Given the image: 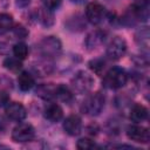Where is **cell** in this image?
Returning <instances> with one entry per match:
<instances>
[{
    "label": "cell",
    "instance_id": "83f0119b",
    "mask_svg": "<svg viewBox=\"0 0 150 150\" xmlns=\"http://www.w3.org/2000/svg\"><path fill=\"white\" fill-rule=\"evenodd\" d=\"M30 0H15V4L18 7H21V8H25L29 5Z\"/></svg>",
    "mask_w": 150,
    "mask_h": 150
},
{
    "label": "cell",
    "instance_id": "484cf974",
    "mask_svg": "<svg viewBox=\"0 0 150 150\" xmlns=\"http://www.w3.org/2000/svg\"><path fill=\"white\" fill-rule=\"evenodd\" d=\"M61 2H62V0H42L43 7L50 9V11H54V9L59 8Z\"/></svg>",
    "mask_w": 150,
    "mask_h": 150
},
{
    "label": "cell",
    "instance_id": "2e32d148",
    "mask_svg": "<svg viewBox=\"0 0 150 150\" xmlns=\"http://www.w3.org/2000/svg\"><path fill=\"white\" fill-rule=\"evenodd\" d=\"M55 89H56V86H53L52 83H49V84H41L36 89V94L40 97H42L43 100H50V98L55 97Z\"/></svg>",
    "mask_w": 150,
    "mask_h": 150
},
{
    "label": "cell",
    "instance_id": "7a4b0ae2",
    "mask_svg": "<svg viewBox=\"0 0 150 150\" xmlns=\"http://www.w3.org/2000/svg\"><path fill=\"white\" fill-rule=\"evenodd\" d=\"M128 75L124 69L120 67H112L103 75V86L109 89H120L125 86Z\"/></svg>",
    "mask_w": 150,
    "mask_h": 150
},
{
    "label": "cell",
    "instance_id": "e0dca14e",
    "mask_svg": "<svg viewBox=\"0 0 150 150\" xmlns=\"http://www.w3.org/2000/svg\"><path fill=\"white\" fill-rule=\"evenodd\" d=\"M55 97H57L59 100H61L66 103H69L73 100V93L64 84H59V86H56V89H55Z\"/></svg>",
    "mask_w": 150,
    "mask_h": 150
},
{
    "label": "cell",
    "instance_id": "277c9868",
    "mask_svg": "<svg viewBox=\"0 0 150 150\" xmlns=\"http://www.w3.org/2000/svg\"><path fill=\"white\" fill-rule=\"evenodd\" d=\"M70 84L74 91H76L77 94H87L94 86V79L88 73L80 70L73 76V79L70 80Z\"/></svg>",
    "mask_w": 150,
    "mask_h": 150
},
{
    "label": "cell",
    "instance_id": "9a60e30c",
    "mask_svg": "<svg viewBox=\"0 0 150 150\" xmlns=\"http://www.w3.org/2000/svg\"><path fill=\"white\" fill-rule=\"evenodd\" d=\"M18 84H19V88L22 90V91H28L30 90L35 82H34V77L28 73V71H22L19 76H18Z\"/></svg>",
    "mask_w": 150,
    "mask_h": 150
},
{
    "label": "cell",
    "instance_id": "d4e9b609",
    "mask_svg": "<svg viewBox=\"0 0 150 150\" xmlns=\"http://www.w3.org/2000/svg\"><path fill=\"white\" fill-rule=\"evenodd\" d=\"M13 34L18 38V39H25L28 35V30L22 26V25H16L13 28Z\"/></svg>",
    "mask_w": 150,
    "mask_h": 150
},
{
    "label": "cell",
    "instance_id": "4316f807",
    "mask_svg": "<svg viewBox=\"0 0 150 150\" xmlns=\"http://www.w3.org/2000/svg\"><path fill=\"white\" fill-rule=\"evenodd\" d=\"M9 103V95L7 91L0 90V107H5Z\"/></svg>",
    "mask_w": 150,
    "mask_h": 150
},
{
    "label": "cell",
    "instance_id": "f1b7e54d",
    "mask_svg": "<svg viewBox=\"0 0 150 150\" xmlns=\"http://www.w3.org/2000/svg\"><path fill=\"white\" fill-rule=\"evenodd\" d=\"M70 1H73V2H75V4H81V2H83V1H86V0H70Z\"/></svg>",
    "mask_w": 150,
    "mask_h": 150
},
{
    "label": "cell",
    "instance_id": "5bb4252c",
    "mask_svg": "<svg viewBox=\"0 0 150 150\" xmlns=\"http://www.w3.org/2000/svg\"><path fill=\"white\" fill-rule=\"evenodd\" d=\"M148 109L142 105V104H135L131 110H130V118L131 121L138 123V122H143L148 118Z\"/></svg>",
    "mask_w": 150,
    "mask_h": 150
},
{
    "label": "cell",
    "instance_id": "3957f363",
    "mask_svg": "<svg viewBox=\"0 0 150 150\" xmlns=\"http://www.w3.org/2000/svg\"><path fill=\"white\" fill-rule=\"evenodd\" d=\"M104 96L100 93V91H96L94 94H90L82 103V111L86 112L87 115H90V116H97L104 108Z\"/></svg>",
    "mask_w": 150,
    "mask_h": 150
},
{
    "label": "cell",
    "instance_id": "9c48e42d",
    "mask_svg": "<svg viewBox=\"0 0 150 150\" xmlns=\"http://www.w3.org/2000/svg\"><path fill=\"white\" fill-rule=\"evenodd\" d=\"M6 115L8 118L13 120V121H22L26 118L27 116V111H26V108L19 103V102H12V103H8L6 105Z\"/></svg>",
    "mask_w": 150,
    "mask_h": 150
},
{
    "label": "cell",
    "instance_id": "cb8c5ba5",
    "mask_svg": "<svg viewBox=\"0 0 150 150\" xmlns=\"http://www.w3.org/2000/svg\"><path fill=\"white\" fill-rule=\"evenodd\" d=\"M76 146H77V149H80V150H86V149H94V148L96 146V144H95V142H94L93 139H90V138H81V139L77 141Z\"/></svg>",
    "mask_w": 150,
    "mask_h": 150
},
{
    "label": "cell",
    "instance_id": "8992f818",
    "mask_svg": "<svg viewBox=\"0 0 150 150\" xmlns=\"http://www.w3.org/2000/svg\"><path fill=\"white\" fill-rule=\"evenodd\" d=\"M127 52V42L121 36H115L110 43L107 47L105 50V55L110 59V60H120L121 57L124 56Z\"/></svg>",
    "mask_w": 150,
    "mask_h": 150
},
{
    "label": "cell",
    "instance_id": "f546056e",
    "mask_svg": "<svg viewBox=\"0 0 150 150\" xmlns=\"http://www.w3.org/2000/svg\"><path fill=\"white\" fill-rule=\"evenodd\" d=\"M0 149H9L7 145H5V144H0Z\"/></svg>",
    "mask_w": 150,
    "mask_h": 150
},
{
    "label": "cell",
    "instance_id": "6da1fadb",
    "mask_svg": "<svg viewBox=\"0 0 150 150\" xmlns=\"http://www.w3.org/2000/svg\"><path fill=\"white\" fill-rule=\"evenodd\" d=\"M39 53L47 60L59 57L62 52L61 41L56 36H46L36 46Z\"/></svg>",
    "mask_w": 150,
    "mask_h": 150
},
{
    "label": "cell",
    "instance_id": "7402d4cb",
    "mask_svg": "<svg viewBox=\"0 0 150 150\" xmlns=\"http://www.w3.org/2000/svg\"><path fill=\"white\" fill-rule=\"evenodd\" d=\"M89 68L97 75L102 76L103 75V71H104V68H105V62L102 60V59H94L89 62Z\"/></svg>",
    "mask_w": 150,
    "mask_h": 150
},
{
    "label": "cell",
    "instance_id": "44dd1931",
    "mask_svg": "<svg viewBox=\"0 0 150 150\" xmlns=\"http://www.w3.org/2000/svg\"><path fill=\"white\" fill-rule=\"evenodd\" d=\"M13 54L19 60H25L28 56V47L23 42H18L13 46Z\"/></svg>",
    "mask_w": 150,
    "mask_h": 150
},
{
    "label": "cell",
    "instance_id": "5b68a950",
    "mask_svg": "<svg viewBox=\"0 0 150 150\" xmlns=\"http://www.w3.org/2000/svg\"><path fill=\"white\" fill-rule=\"evenodd\" d=\"M35 130L29 123H20L12 131V139L16 143H26L34 138Z\"/></svg>",
    "mask_w": 150,
    "mask_h": 150
},
{
    "label": "cell",
    "instance_id": "4fadbf2b",
    "mask_svg": "<svg viewBox=\"0 0 150 150\" xmlns=\"http://www.w3.org/2000/svg\"><path fill=\"white\" fill-rule=\"evenodd\" d=\"M45 117L50 122H59L63 117V110L62 108L56 103H49L45 110H43Z\"/></svg>",
    "mask_w": 150,
    "mask_h": 150
},
{
    "label": "cell",
    "instance_id": "4dcf8cb0",
    "mask_svg": "<svg viewBox=\"0 0 150 150\" xmlns=\"http://www.w3.org/2000/svg\"><path fill=\"white\" fill-rule=\"evenodd\" d=\"M139 1H141V4H139V5H143V4H145V2H146V0H139Z\"/></svg>",
    "mask_w": 150,
    "mask_h": 150
},
{
    "label": "cell",
    "instance_id": "8fae6325",
    "mask_svg": "<svg viewBox=\"0 0 150 150\" xmlns=\"http://www.w3.org/2000/svg\"><path fill=\"white\" fill-rule=\"evenodd\" d=\"M104 39H105V33H103L102 30H93L87 35L84 40V46L88 50H94L104 42Z\"/></svg>",
    "mask_w": 150,
    "mask_h": 150
},
{
    "label": "cell",
    "instance_id": "ba28073f",
    "mask_svg": "<svg viewBox=\"0 0 150 150\" xmlns=\"http://www.w3.org/2000/svg\"><path fill=\"white\" fill-rule=\"evenodd\" d=\"M127 136L129 139L146 144L150 141V132L148 128H144L142 125H130L127 129Z\"/></svg>",
    "mask_w": 150,
    "mask_h": 150
},
{
    "label": "cell",
    "instance_id": "603a6c76",
    "mask_svg": "<svg viewBox=\"0 0 150 150\" xmlns=\"http://www.w3.org/2000/svg\"><path fill=\"white\" fill-rule=\"evenodd\" d=\"M48 61H49V60L46 59V61L39 62L36 66H34V70H35L38 74H40V76H46V75H48L49 73H52L53 67H52V64L48 63Z\"/></svg>",
    "mask_w": 150,
    "mask_h": 150
},
{
    "label": "cell",
    "instance_id": "52a82bcc",
    "mask_svg": "<svg viewBox=\"0 0 150 150\" xmlns=\"http://www.w3.org/2000/svg\"><path fill=\"white\" fill-rule=\"evenodd\" d=\"M105 16V9L98 2H90L86 7V18L93 25H98Z\"/></svg>",
    "mask_w": 150,
    "mask_h": 150
},
{
    "label": "cell",
    "instance_id": "ac0fdd59",
    "mask_svg": "<svg viewBox=\"0 0 150 150\" xmlns=\"http://www.w3.org/2000/svg\"><path fill=\"white\" fill-rule=\"evenodd\" d=\"M13 27V16L8 13L0 14V34H5Z\"/></svg>",
    "mask_w": 150,
    "mask_h": 150
},
{
    "label": "cell",
    "instance_id": "d6986e66",
    "mask_svg": "<svg viewBox=\"0 0 150 150\" xmlns=\"http://www.w3.org/2000/svg\"><path fill=\"white\" fill-rule=\"evenodd\" d=\"M135 39H136V42H137L141 47L148 49V47H149V29H148L146 27L142 28L141 30H138V32L136 33Z\"/></svg>",
    "mask_w": 150,
    "mask_h": 150
},
{
    "label": "cell",
    "instance_id": "30bf717a",
    "mask_svg": "<svg viewBox=\"0 0 150 150\" xmlns=\"http://www.w3.org/2000/svg\"><path fill=\"white\" fill-rule=\"evenodd\" d=\"M63 129L69 136H77L82 129V121L77 115H69L63 122Z\"/></svg>",
    "mask_w": 150,
    "mask_h": 150
},
{
    "label": "cell",
    "instance_id": "ffe728a7",
    "mask_svg": "<svg viewBox=\"0 0 150 150\" xmlns=\"http://www.w3.org/2000/svg\"><path fill=\"white\" fill-rule=\"evenodd\" d=\"M4 67L11 71L16 73L22 68V63L21 60H19L18 57H7L4 61Z\"/></svg>",
    "mask_w": 150,
    "mask_h": 150
},
{
    "label": "cell",
    "instance_id": "7c38bea8",
    "mask_svg": "<svg viewBox=\"0 0 150 150\" xmlns=\"http://www.w3.org/2000/svg\"><path fill=\"white\" fill-rule=\"evenodd\" d=\"M35 19H36V21L41 26H43L46 28L53 26L54 25V21H55L54 20L53 11H50V9H48L46 7H40V8L36 9V12H35Z\"/></svg>",
    "mask_w": 150,
    "mask_h": 150
}]
</instances>
